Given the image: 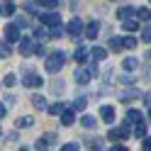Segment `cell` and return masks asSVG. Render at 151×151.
Returning a JSON list of instances; mask_svg holds the SVG:
<instances>
[{"label":"cell","mask_w":151,"mask_h":151,"mask_svg":"<svg viewBox=\"0 0 151 151\" xmlns=\"http://www.w3.org/2000/svg\"><path fill=\"white\" fill-rule=\"evenodd\" d=\"M63 63H66L63 51H54V54L46 56V71H49V73H59L63 68Z\"/></svg>","instance_id":"1"},{"label":"cell","mask_w":151,"mask_h":151,"mask_svg":"<svg viewBox=\"0 0 151 151\" xmlns=\"http://www.w3.org/2000/svg\"><path fill=\"white\" fill-rule=\"evenodd\" d=\"M22 83H24V86H29V88H42L44 86V78H42L39 73H34V71H27L24 78H22Z\"/></svg>","instance_id":"2"},{"label":"cell","mask_w":151,"mask_h":151,"mask_svg":"<svg viewBox=\"0 0 151 151\" xmlns=\"http://www.w3.org/2000/svg\"><path fill=\"white\" fill-rule=\"evenodd\" d=\"M90 78H93L90 68H76V73H73V81L78 83V86H86V83H90Z\"/></svg>","instance_id":"3"},{"label":"cell","mask_w":151,"mask_h":151,"mask_svg":"<svg viewBox=\"0 0 151 151\" xmlns=\"http://www.w3.org/2000/svg\"><path fill=\"white\" fill-rule=\"evenodd\" d=\"M17 44H20V54H22V56H32V54H34V42H32V39L20 37V39H17Z\"/></svg>","instance_id":"4"},{"label":"cell","mask_w":151,"mask_h":151,"mask_svg":"<svg viewBox=\"0 0 151 151\" xmlns=\"http://www.w3.org/2000/svg\"><path fill=\"white\" fill-rule=\"evenodd\" d=\"M39 22L46 27H54V24H61V17H59V12H44V15H39Z\"/></svg>","instance_id":"5"},{"label":"cell","mask_w":151,"mask_h":151,"mask_svg":"<svg viewBox=\"0 0 151 151\" xmlns=\"http://www.w3.org/2000/svg\"><path fill=\"white\" fill-rule=\"evenodd\" d=\"M5 39L7 42H17V39H20V24H7L5 27Z\"/></svg>","instance_id":"6"},{"label":"cell","mask_w":151,"mask_h":151,"mask_svg":"<svg viewBox=\"0 0 151 151\" xmlns=\"http://www.w3.org/2000/svg\"><path fill=\"white\" fill-rule=\"evenodd\" d=\"M73 119H76V110H73V107H66V110L61 112V124H63V127H71Z\"/></svg>","instance_id":"7"},{"label":"cell","mask_w":151,"mask_h":151,"mask_svg":"<svg viewBox=\"0 0 151 151\" xmlns=\"http://www.w3.org/2000/svg\"><path fill=\"white\" fill-rule=\"evenodd\" d=\"M81 32H83V22L78 20V17H73V20L68 22V34L71 37H78Z\"/></svg>","instance_id":"8"},{"label":"cell","mask_w":151,"mask_h":151,"mask_svg":"<svg viewBox=\"0 0 151 151\" xmlns=\"http://www.w3.org/2000/svg\"><path fill=\"white\" fill-rule=\"evenodd\" d=\"M100 117H102V122H107V124H112V122H115V110H112L110 105H105L100 110Z\"/></svg>","instance_id":"9"},{"label":"cell","mask_w":151,"mask_h":151,"mask_svg":"<svg viewBox=\"0 0 151 151\" xmlns=\"http://www.w3.org/2000/svg\"><path fill=\"white\" fill-rule=\"evenodd\" d=\"M98 32H100V24H98V22H90V24L86 27V32H83V34H86L88 39H95V37H98Z\"/></svg>","instance_id":"10"},{"label":"cell","mask_w":151,"mask_h":151,"mask_svg":"<svg viewBox=\"0 0 151 151\" xmlns=\"http://www.w3.org/2000/svg\"><path fill=\"white\" fill-rule=\"evenodd\" d=\"M73 59L78 61V63H83V61H86V59H88V51H86V46H78V49L73 51Z\"/></svg>","instance_id":"11"},{"label":"cell","mask_w":151,"mask_h":151,"mask_svg":"<svg viewBox=\"0 0 151 151\" xmlns=\"http://www.w3.org/2000/svg\"><path fill=\"white\" fill-rule=\"evenodd\" d=\"M137 17L141 22H149L151 20V10H149V7H137Z\"/></svg>","instance_id":"12"},{"label":"cell","mask_w":151,"mask_h":151,"mask_svg":"<svg viewBox=\"0 0 151 151\" xmlns=\"http://www.w3.org/2000/svg\"><path fill=\"white\" fill-rule=\"evenodd\" d=\"M137 66H139V61H137V59H132V56L122 61V68H124V71H137Z\"/></svg>","instance_id":"13"},{"label":"cell","mask_w":151,"mask_h":151,"mask_svg":"<svg viewBox=\"0 0 151 151\" xmlns=\"http://www.w3.org/2000/svg\"><path fill=\"white\" fill-rule=\"evenodd\" d=\"M32 105H34L37 110H46V100H44V95H32Z\"/></svg>","instance_id":"14"},{"label":"cell","mask_w":151,"mask_h":151,"mask_svg":"<svg viewBox=\"0 0 151 151\" xmlns=\"http://www.w3.org/2000/svg\"><path fill=\"white\" fill-rule=\"evenodd\" d=\"M132 15H137V7H122V10L117 12L119 20H127V17H132Z\"/></svg>","instance_id":"15"},{"label":"cell","mask_w":151,"mask_h":151,"mask_svg":"<svg viewBox=\"0 0 151 151\" xmlns=\"http://www.w3.org/2000/svg\"><path fill=\"white\" fill-rule=\"evenodd\" d=\"M122 24H124L127 32H137V29H139V22H137V20H129V17H127V20H122Z\"/></svg>","instance_id":"16"},{"label":"cell","mask_w":151,"mask_h":151,"mask_svg":"<svg viewBox=\"0 0 151 151\" xmlns=\"http://www.w3.org/2000/svg\"><path fill=\"white\" fill-rule=\"evenodd\" d=\"M15 10H17V7L10 3V0H7V5H5V7H0V15H5V17H12V15H15Z\"/></svg>","instance_id":"17"},{"label":"cell","mask_w":151,"mask_h":151,"mask_svg":"<svg viewBox=\"0 0 151 151\" xmlns=\"http://www.w3.org/2000/svg\"><path fill=\"white\" fill-rule=\"evenodd\" d=\"M134 137H137V139H144V137H146V124H144V122H137Z\"/></svg>","instance_id":"18"},{"label":"cell","mask_w":151,"mask_h":151,"mask_svg":"<svg viewBox=\"0 0 151 151\" xmlns=\"http://www.w3.org/2000/svg\"><path fill=\"white\" fill-rule=\"evenodd\" d=\"M63 110H66V105H63V102H56V105H51V107H49V115H54V117H59V115H61Z\"/></svg>","instance_id":"19"},{"label":"cell","mask_w":151,"mask_h":151,"mask_svg":"<svg viewBox=\"0 0 151 151\" xmlns=\"http://www.w3.org/2000/svg\"><path fill=\"white\" fill-rule=\"evenodd\" d=\"M105 56H107V51L102 49V46H95V49H93V59H95V61H102Z\"/></svg>","instance_id":"20"},{"label":"cell","mask_w":151,"mask_h":151,"mask_svg":"<svg viewBox=\"0 0 151 151\" xmlns=\"http://www.w3.org/2000/svg\"><path fill=\"white\" fill-rule=\"evenodd\" d=\"M127 117H129V122H141V119H144V115H141L139 110H129Z\"/></svg>","instance_id":"21"},{"label":"cell","mask_w":151,"mask_h":151,"mask_svg":"<svg viewBox=\"0 0 151 151\" xmlns=\"http://www.w3.org/2000/svg\"><path fill=\"white\" fill-rule=\"evenodd\" d=\"M122 46L124 49H137V39L134 37H127V39H122Z\"/></svg>","instance_id":"22"},{"label":"cell","mask_w":151,"mask_h":151,"mask_svg":"<svg viewBox=\"0 0 151 151\" xmlns=\"http://www.w3.org/2000/svg\"><path fill=\"white\" fill-rule=\"evenodd\" d=\"M110 49L112 51H119L122 49V39H119V37H112V39H110Z\"/></svg>","instance_id":"23"},{"label":"cell","mask_w":151,"mask_h":151,"mask_svg":"<svg viewBox=\"0 0 151 151\" xmlns=\"http://www.w3.org/2000/svg\"><path fill=\"white\" fill-rule=\"evenodd\" d=\"M81 124H83V127H88V129H93V127H95V117H90V115H86V117L81 119Z\"/></svg>","instance_id":"24"},{"label":"cell","mask_w":151,"mask_h":151,"mask_svg":"<svg viewBox=\"0 0 151 151\" xmlns=\"http://www.w3.org/2000/svg\"><path fill=\"white\" fill-rule=\"evenodd\" d=\"M15 83H17V78H15L12 73H7L5 78H3V86H7V88H10V86H15Z\"/></svg>","instance_id":"25"},{"label":"cell","mask_w":151,"mask_h":151,"mask_svg":"<svg viewBox=\"0 0 151 151\" xmlns=\"http://www.w3.org/2000/svg\"><path fill=\"white\" fill-rule=\"evenodd\" d=\"M39 7H59V0H39Z\"/></svg>","instance_id":"26"},{"label":"cell","mask_w":151,"mask_h":151,"mask_svg":"<svg viewBox=\"0 0 151 151\" xmlns=\"http://www.w3.org/2000/svg\"><path fill=\"white\" fill-rule=\"evenodd\" d=\"M73 110H78V112L86 110V98H78V100H76V102H73Z\"/></svg>","instance_id":"27"},{"label":"cell","mask_w":151,"mask_h":151,"mask_svg":"<svg viewBox=\"0 0 151 151\" xmlns=\"http://www.w3.org/2000/svg\"><path fill=\"white\" fill-rule=\"evenodd\" d=\"M112 141H117V139H122V129H110V134H107Z\"/></svg>","instance_id":"28"},{"label":"cell","mask_w":151,"mask_h":151,"mask_svg":"<svg viewBox=\"0 0 151 151\" xmlns=\"http://www.w3.org/2000/svg\"><path fill=\"white\" fill-rule=\"evenodd\" d=\"M49 37H54V39H56V37H63V32H61V24H54V29L49 32Z\"/></svg>","instance_id":"29"},{"label":"cell","mask_w":151,"mask_h":151,"mask_svg":"<svg viewBox=\"0 0 151 151\" xmlns=\"http://www.w3.org/2000/svg\"><path fill=\"white\" fill-rule=\"evenodd\" d=\"M46 37H49V32L39 29V27H37V29H34V39H46Z\"/></svg>","instance_id":"30"},{"label":"cell","mask_w":151,"mask_h":151,"mask_svg":"<svg viewBox=\"0 0 151 151\" xmlns=\"http://www.w3.org/2000/svg\"><path fill=\"white\" fill-rule=\"evenodd\" d=\"M32 122H34L32 117H22L20 122H17V127H20V124H22V127H29V124H32Z\"/></svg>","instance_id":"31"},{"label":"cell","mask_w":151,"mask_h":151,"mask_svg":"<svg viewBox=\"0 0 151 151\" xmlns=\"http://www.w3.org/2000/svg\"><path fill=\"white\" fill-rule=\"evenodd\" d=\"M141 39H144V42H151V27H146V29L141 32Z\"/></svg>","instance_id":"32"},{"label":"cell","mask_w":151,"mask_h":151,"mask_svg":"<svg viewBox=\"0 0 151 151\" xmlns=\"http://www.w3.org/2000/svg\"><path fill=\"white\" fill-rule=\"evenodd\" d=\"M34 54H39V56H44V54H46V49H44L42 44H34Z\"/></svg>","instance_id":"33"},{"label":"cell","mask_w":151,"mask_h":151,"mask_svg":"<svg viewBox=\"0 0 151 151\" xmlns=\"http://www.w3.org/2000/svg\"><path fill=\"white\" fill-rule=\"evenodd\" d=\"M0 56H10V46H7V44L0 46Z\"/></svg>","instance_id":"34"},{"label":"cell","mask_w":151,"mask_h":151,"mask_svg":"<svg viewBox=\"0 0 151 151\" xmlns=\"http://www.w3.org/2000/svg\"><path fill=\"white\" fill-rule=\"evenodd\" d=\"M63 151H76V149H78V144H73V141H71V144H66V146H61Z\"/></svg>","instance_id":"35"},{"label":"cell","mask_w":151,"mask_h":151,"mask_svg":"<svg viewBox=\"0 0 151 151\" xmlns=\"http://www.w3.org/2000/svg\"><path fill=\"white\" fill-rule=\"evenodd\" d=\"M141 149H146V151H151V137H144V146Z\"/></svg>","instance_id":"36"},{"label":"cell","mask_w":151,"mask_h":151,"mask_svg":"<svg viewBox=\"0 0 151 151\" xmlns=\"http://www.w3.org/2000/svg\"><path fill=\"white\" fill-rule=\"evenodd\" d=\"M37 149H42V151H44V149H49V146H46V141H44V139H39V141H37Z\"/></svg>","instance_id":"37"},{"label":"cell","mask_w":151,"mask_h":151,"mask_svg":"<svg viewBox=\"0 0 151 151\" xmlns=\"http://www.w3.org/2000/svg\"><path fill=\"white\" fill-rule=\"evenodd\" d=\"M5 112H7V110H5V105H3V102H0V119L5 117Z\"/></svg>","instance_id":"38"},{"label":"cell","mask_w":151,"mask_h":151,"mask_svg":"<svg viewBox=\"0 0 151 151\" xmlns=\"http://www.w3.org/2000/svg\"><path fill=\"white\" fill-rule=\"evenodd\" d=\"M149 119H151V110H149Z\"/></svg>","instance_id":"39"},{"label":"cell","mask_w":151,"mask_h":151,"mask_svg":"<svg viewBox=\"0 0 151 151\" xmlns=\"http://www.w3.org/2000/svg\"><path fill=\"white\" fill-rule=\"evenodd\" d=\"M149 3H151V0H149Z\"/></svg>","instance_id":"40"}]
</instances>
